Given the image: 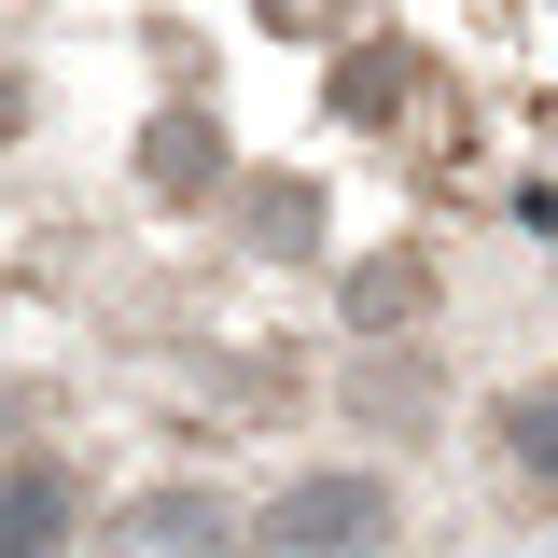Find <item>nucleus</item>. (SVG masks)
I'll return each mask as SVG.
<instances>
[{"mask_svg":"<svg viewBox=\"0 0 558 558\" xmlns=\"http://www.w3.org/2000/svg\"><path fill=\"white\" fill-rule=\"evenodd\" d=\"M70 517H84V488H70L57 461H14V475H0V558H43V545H70Z\"/></svg>","mask_w":558,"mask_h":558,"instance_id":"nucleus-6","label":"nucleus"},{"mask_svg":"<svg viewBox=\"0 0 558 558\" xmlns=\"http://www.w3.org/2000/svg\"><path fill=\"white\" fill-rule=\"evenodd\" d=\"M266 545L279 558H377L391 545V488L377 475H307V488L266 502Z\"/></svg>","mask_w":558,"mask_h":558,"instance_id":"nucleus-1","label":"nucleus"},{"mask_svg":"<svg viewBox=\"0 0 558 558\" xmlns=\"http://www.w3.org/2000/svg\"><path fill=\"white\" fill-rule=\"evenodd\" d=\"M488 433H502V475L517 488H558V391H502Z\"/></svg>","mask_w":558,"mask_h":558,"instance_id":"nucleus-7","label":"nucleus"},{"mask_svg":"<svg viewBox=\"0 0 558 558\" xmlns=\"http://www.w3.org/2000/svg\"><path fill=\"white\" fill-rule=\"evenodd\" d=\"M405 322H433V252H377V266H349V336H405Z\"/></svg>","mask_w":558,"mask_h":558,"instance_id":"nucleus-5","label":"nucleus"},{"mask_svg":"<svg viewBox=\"0 0 558 558\" xmlns=\"http://www.w3.org/2000/svg\"><path fill=\"white\" fill-rule=\"evenodd\" d=\"M336 112H349V126H405V112H433V70H418V43L363 28V43L336 57Z\"/></svg>","mask_w":558,"mask_h":558,"instance_id":"nucleus-3","label":"nucleus"},{"mask_svg":"<svg viewBox=\"0 0 558 558\" xmlns=\"http://www.w3.org/2000/svg\"><path fill=\"white\" fill-rule=\"evenodd\" d=\"M0 126H14V84H0Z\"/></svg>","mask_w":558,"mask_h":558,"instance_id":"nucleus-9","label":"nucleus"},{"mask_svg":"<svg viewBox=\"0 0 558 558\" xmlns=\"http://www.w3.org/2000/svg\"><path fill=\"white\" fill-rule=\"evenodd\" d=\"M322 223H336V209H322V182H293V168H252V182H238V238H252L266 266H307Z\"/></svg>","mask_w":558,"mask_h":558,"instance_id":"nucleus-4","label":"nucleus"},{"mask_svg":"<svg viewBox=\"0 0 558 558\" xmlns=\"http://www.w3.org/2000/svg\"><path fill=\"white\" fill-rule=\"evenodd\" d=\"M252 14H266L279 43H336V57H349V43H363V28H377L363 0H252Z\"/></svg>","mask_w":558,"mask_h":558,"instance_id":"nucleus-8","label":"nucleus"},{"mask_svg":"<svg viewBox=\"0 0 558 558\" xmlns=\"http://www.w3.org/2000/svg\"><path fill=\"white\" fill-rule=\"evenodd\" d=\"M238 182V154H223V112L209 98H168L154 126H140V196H168V209H209Z\"/></svg>","mask_w":558,"mask_h":558,"instance_id":"nucleus-2","label":"nucleus"}]
</instances>
